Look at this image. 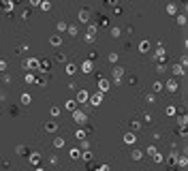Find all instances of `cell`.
I'll use <instances>...</instances> for the list:
<instances>
[{
	"label": "cell",
	"instance_id": "cell-6",
	"mask_svg": "<svg viewBox=\"0 0 188 171\" xmlns=\"http://www.w3.org/2000/svg\"><path fill=\"white\" fill-rule=\"evenodd\" d=\"M39 64H41L39 58H28L26 62H24V68L26 71H39Z\"/></svg>",
	"mask_w": 188,
	"mask_h": 171
},
{
	"label": "cell",
	"instance_id": "cell-51",
	"mask_svg": "<svg viewBox=\"0 0 188 171\" xmlns=\"http://www.w3.org/2000/svg\"><path fill=\"white\" fill-rule=\"evenodd\" d=\"M5 71H7V60L0 58V73H5Z\"/></svg>",
	"mask_w": 188,
	"mask_h": 171
},
{
	"label": "cell",
	"instance_id": "cell-16",
	"mask_svg": "<svg viewBox=\"0 0 188 171\" xmlns=\"http://www.w3.org/2000/svg\"><path fill=\"white\" fill-rule=\"evenodd\" d=\"M28 163L39 167V163H41V154H39V152H30V154H28Z\"/></svg>",
	"mask_w": 188,
	"mask_h": 171
},
{
	"label": "cell",
	"instance_id": "cell-41",
	"mask_svg": "<svg viewBox=\"0 0 188 171\" xmlns=\"http://www.w3.org/2000/svg\"><path fill=\"white\" fill-rule=\"evenodd\" d=\"M83 41H86V43H90V45H92V43H94V41H96V34H90V32H88V34H86V36H83Z\"/></svg>",
	"mask_w": 188,
	"mask_h": 171
},
{
	"label": "cell",
	"instance_id": "cell-38",
	"mask_svg": "<svg viewBox=\"0 0 188 171\" xmlns=\"http://www.w3.org/2000/svg\"><path fill=\"white\" fill-rule=\"evenodd\" d=\"M66 26H68L66 21H58V24H56V28H58V32H66Z\"/></svg>",
	"mask_w": 188,
	"mask_h": 171
},
{
	"label": "cell",
	"instance_id": "cell-30",
	"mask_svg": "<svg viewBox=\"0 0 188 171\" xmlns=\"http://www.w3.org/2000/svg\"><path fill=\"white\" fill-rule=\"evenodd\" d=\"M175 21L180 24V26H186V13H177L175 15Z\"/></svg>",
	"mask_w": 188,
	"mask_h": 171
},
{
	"label": "cell",
	"instance_id": "cell-26",
	"mask_svg": "<svg viewBox=\"0 0 188 171\" xmlns=\"http://www.w3.org/2000/svg\"><path fill=\"white\" fill-rule=\"evenodd\" d=\"M96 26H101V28H107V26H109V17L101 15V17H99V24H96Z\"/></svg>",
	"mask_w": 188,
	"mask_h": 171
},
{
	"label": "cell",
	"instance_id": "cell-48",
	"mask_svg": "<svg viewBox=\"0 0 188 171\" xmlns=\"http://www.w3.org/2000/svg\"><path fill=\"white\" fill-rule=\"evenodd\" d=\"M152 158H154V163H164V156L162 154H154Z\"/></svg>",
	"mask_w": 188,
	"mask_h": 171
},
{
	"label": "cell",
	"instance_id": "cell-61",
	"mask_svg": "<svg viewBox=\"0 0 188 171\" xmlns=\"http://www.w3.org/2000/svg\"><path fill=\"white\" fill-rule=\"evenodd\" d=\"M73 171H79V169H73Z\"/></svg>",
	"mask_w": 188,
	"mask_h": 171
},
{
	"label": "cell",
	"instance_id": "cell-2",
	"mask_svg": "<svg viewBox=\"0 0 188 171\" xmlns=\"http://www.w3.org/2000/svg\"><path fill=\"white\" fill-rule=\"evenodd\" d=\"M96 88H99V92H109V88H111V81L107 79V77H103V75H96Z\"/></svg>",
	"mask_w": 188,
	"mask_h": 171
},
{
	"label": "cell",
	"instance_id": "cell-39",
	"mask_svg": "<svg viewBox=\"0 0 188 171\" xmlns=\"http://www.w3.org/2000/svg\"><path fill=\"white\" fill-rule=\"evenodd\" d=\"M139 128H141V122H139V120H133V122H130V131H137V133H139Z\"/></svg>",
	"mask_w": 188,
	"mask_h": 171
},
{
	"label": "cell",
	"instance_id": "cell-34",
	"mask_svg": "<svg viewBox=\"0 0 188 171\" xmlns=\"http://www.w3.org/2000/svg\"><path fill=\"white\" fill-rule=\"evenodd\" d=\"M186 122H188V116H186V113H180V116H177V124H180V126H186Z\"/></svg>",
	"mask_w": 188,
	"mask_h": 171
},
{
	"label": "cell",
	"instance_id": "cell-49",
	"mask_svg": "<svg viewBox=\"0 0 188 171\" xmlns=\"http://www.w3.org/2000/svg\"><path fill=\"white\" fill-rule=\"evenodd\" d=\"M94 171H111V167H109V165L105 163V165H101L99 169H94Z\"/></svg>",
	"mask_w": 188,
	"mask_h": 171
},
{
	"label": "cell",
	"instance_id": "cell-50",
	"mask_svg": "<svg viewBox=\"0 0 188 171\" xmlns=\"http://www.w3.org/2000/svg\"><path fill=\"white\" fill-rule=\"evenodd\" d=\"M49 165H54V167L58 165V156H56V154H52V156H49Z\"/></svg>",
	"mask_w": 188,
	"mask_h": 171
},
{
	"label": "cell",
	"instance_id": "cell-14",
	"mask_svg": "<svg viewBox=\"0 0 188 171\" xmlns=\"http://www.w3.org/2000/svg\"><path fill=\"white\" fill-rule=\"evenodd\" d=\"M171 73H173V75H177V77H184V75H186V68H184L182 64H173V66H171Z\"/></svg>",
	"mask_w": 188,
	"mask_h": 171
},
{
	"label": "cell",
	"instance_id": "cell-58",
	"mask_svg": "<svg viewBox=\"0 0 188 171\" xmlns=\"http://www.w3.org/2000/svg\"><path fill=\"white\" fill-rule=\"evenodd\" d=\"M41 5V0H30V7H39Z\"/></svg>",
	"mask_w": 188,
	"mask_h": 171
},
{
	"label": "cell",
	"instance_id": "cell-23",
	"mask_svg": "<svg viewBox=\"0 0 188 171\" xmlns=\"http://www.w3.org/2000/svg\"><path fill=\"white\" fill-rule=\"evenodd\" d=\"M19 101H21V105H30V103H32V96H30L28 92H24V94H21V99H19Z\"/></svg>",
	"mask_w": 188,
	"mask_h": 171
},
{
	"label": "cell",
	"instance_id": "cell-18",
	"mask_svg": "<svg viewBox=\"0 0 188 171\" xmlns=\"http://www.w3.org/2000/svg\"><path fill=\"white\" fill-rule=\"evenodd\" d=\"M143 156H146V154H143V152H141L139 148H133V150H130V158H133V160H141V158H143Z\"/></svg>",
	"mask_w": 188,
	"mask_h": 171
},
{
	"label": "cell",
	"instance_id": "cell-31",
	"mask_svg": "<svg viewBox=\"0 0 188 171\" xmlns=\"http://www.w3.org/2000/svg\"><path fill=\"white\" fill-rule=\"evenodd\" d=\"M164 113H167V116H171V118H173V116L177 113V109H175V105H167V107H164Z\"/></svg>",
	"mask_w": 188,
	"mask_h": 171
},
{
	"label": "cell",
	"instance_id": "cell-12",
	"mask_svg": "<svg viewBox=\"0 0 188 171\" xmlns=\"http://www.w3.org/2000/svg\"><path fill=\"white\" fill-rule=\"evenodd\" d=\"M164 58H167V54H164V47H162V45H158V47H156V54H154V60L164 62Z\"/></svg>",
	"mask_w": 188,
	"mask_h": 171
},
{
	"label": "cell",
	"instance_id": "cell-20",
	"mask_svg": "<svg viewBox=\"0 0 188 171\" xmlns=\"http://www.w3.org/2000/svg\"><path fill=\"white\" fill-rule=\"evenodd\" d=\"M49 43H52L54 47H60V45H62V36H60V34H52V36H49Z\"/></svg>",
	"mask_w": 188,
	"mask_h": 171
},
{
	"label": "cell",
	"instance_id": "cell-28",
	"mask_svg": "<svg viewBox=\"0 0 188 171\" xmlns=\"http://www.w3.org/2000/svg\"><path fill=\"white\" fill-rule=\"evenodd\" d=\"M34 79H36V75H34L32 71H28V73H26V77H24V81H26V84H34Z\"/></svg>",
	"mask_w": 188,
	"mask_h": 171
},
{
	"label": "cell",
	"instance_id": "cell-42",
	"mask_svg": "<svg viewBox=\"0 0 188 171\" xmlns=\"http://www.w3.org/2000/svg\"><path fill=\"white\" fill-rule=\"evenodd\" d=\"M160 90H162V84H160V81H154V84H152V92L156 94V92H160Z\"/></svg>",
	"mask_w": 188,
	"mask_h": 171
},
{
	"label": "cell",
	"instance_id": "cell-32",
	"mask_svg": "<svg viewBox=\"0 0 188 171\" xmlns=\"http://www.w3.org/2000/svg\"><path fill=\"white\" fill-rule=\"evenodd\" d=\"M79 158H81V160H86V163H90V160H92V152H90V150H83Z\"/></svg>",
	"mask_w": 188,
	"mask_h": 171
},
{
	"label": "cell",
	"instance_id": "cell-36",
	"mask_svg": "<svg viewBox=\"0 0 188 171\" xmlns=\"http://www.w3.org/2000/svg\"><path fill=\"white\" fill-rule=\"evenodd\" d=\"M43 11H52V2H49V0H41V5H39Z\"/></svg>",
	"mask_w": 188,
	"mask_h": 171
},
{
	"label": "cell",
	"instance_id": "cell-43",
	"mask_svg": "<svg viewBox=\"0 0 188 171\" xmlns=\"http://www.w3.org/2000/svg\"><path fill=\"white\" fill-rule=\"evenodd\" d=\"M60 111H62L60 107H49V113H52V118H58V116H60Z\"/></svg>",
	"mask_w": 188,
	"mask_h": 171
},
{
	"label": "cell",
	"instance_id": "cell-10",
	"mask_svg": "<svg viewBox=\"0 0 188 171\" xmlns=\"http://www.w3.org/2000/svg\"><path fill=\"white\" fill-rule=\"evenodd\" d=\"M90 15H92L90 9H81V11H79V17H77L79 24H90Z\"/></svg>",
	"mask_w": 188,
	"mask_h": 171
},
{
	"label": "cell",
	"instance_id": "cell-53",
	"mask_svg": "<svg viewBox=\"0 0 188 171\" xmlns=\"http://www.w3.org/2000/svg\"><path fill=\"white\" fill-rule=\"evenodd\" d=\"M28 17H30V9H26V11L21 13V19H28Z\"/></svg>",
	"mask_w": 188,
	"mask_h": 171
},
{
	"label": "cell",
	"instance_id": "cell-52",
	"mask_svg": "<svg viewBox=\"0 0 188 171\" xmlns=\"http://www.w3.org/2000/svg\"><path fill=\"white\" fill-rule=\"evenodd\" d=\"M180 64L186 66V64H188V56H182V58H180Z\"/></svg>",
	"mask_w": 188,
	"mask_h": 171
},
{
	"label": "cell",
	"instance_id": "cell-57",
	"mask_svg": "<svg viewBox=\"0 0 188 171\" xmlns=\"http://www.w3.org/2000/svg\"><path fill=\"white\" fill-rule=\"evenodd\" d=\"M143 122H152V116L150 113H143Z\"/></svg>",
	"mask_w": 188,
	"mask_h": 171
},
{
	"label": "cell",
	"instance_id": "cell-13",
	"mask_svg": "<svg viewBox=\"0 0 188 171\" xmlns=\"http://www.w3.org/2000/svg\"><path fill=\"white\" fill-rule=\"evenodd\" d=\"M0 7H2L7 13H11L15 9V0H0Z\"/></svg>",
	"mask_w": 188,
	"mask_h": 171
},
{
	"label": "cell",
	"instance_id": "cell-37",
	"mask_svg": "<svg viewBox=\"0 0 188 171\" xmlns=\"http://www.w3.org/2000/svg\"><path fill=\"white\" fill-rule=\"evenodd\" d=\"M118 58H120V56H118V52H111V54L107 56V60H109L111 64H115V62H118Z\"/></svg>",
	"mask_w": 188,
	"mask_h": 171
},
{
	"label": "cell",
	"instance_id": "cell-1",
	"mask_svg": "<svg viewBox=\"0 0 188 171\" xmlns=\"http://www.w3.org/2000/svg\"><path fill=\"white\" fill-rule=\"evenodd\" d=\"M70 113H73V120L77 122L79 126H86V124H88V113H86L83 109H79V107H77L75 111H70Z\"/></svg>",
	"mask_w": 188,
	"mask_h": 171
},
{
	"label": "cell",
	"instance_id": "cell-9",
	"mask_svg": "<svg viewBox=\"0 0 188 171\" xmlns=\"http://www.w3.org/2000/svg\"><path fill=\"white\" fill-rule=\"evenodd\" d=\"M162 88L169 90V92H177V90H180V84H177L175 79H167V84H162Z\"/></svg>",
	"mask_w": 188,
	"mask_h": 171
},
{
	"label": "cell",
	"instance_id": "cell-8",
	"mask_svg": "<svg viewBox=\"0 0 188 171\" xmlns=\"http://www.w3.org/2000/svg\"><path fill=\"white\" fill-rule=\"evenodd\" d=\"M79 71L83 73V75H88V73H92V71H94V64H92V60H83V62L79 64Z\"/></svg>",
	"mask_w": 188,
	"mask_h": 171
},
{
	"label": "cell",
	"instance_id": "cell-47",
	"mask_svg": "<svg viewBox=\"0 0 188 171\" xmlns=\"http://www.w3.org/2000/svg\"><path fill=\"white\" fill-rule=\"evenodd\" d=\"M17 152H19V156H28V154H26L28 150H26V148H24V145H17Z\"/></svg>",
	"mask_w": 188,
	"mask_h": 171
},
{
	"label": "cell",
	"instance_id": "cell-11",
	"mask_svg": "<svg viewBox=\"0 0 188 171\" xmlns=\"http://www.w3.org/2000/svg\"><path fill=\"white\" fill-rule=\"evenodd\" d=\"M77 71H79V66H77L75 62H66V64H64V73H66V75H75Z\"/></svg>",
	"mask_w": 188,
	"mask_h": 171
},
{
	"label": "cell",
	"instance_id": "cell-17",
	"mask_svg": "<svg viewBox=\"0 0 188 171\" xmlns=\"http://www.w3.org/2000/svg\"><path fill=\"white\" fill-rule=\"evenodd\" d=\"M45 131H47V133H56V131H58V122H56V120H49V122L45 124Z\"/></svg>",
	"mask_w": 188,
	"mask_h": 171
},
{
	"label": "cell",
	"instance_id": "cell-21",
	"mask_svg": "<svg viewBox=\"0 0 188 171\" xmlns=\"http://www.w3.org/2000/svg\"><path fill=\"white\" fill-rule=\"evenodd\" d=\"M150 47H152V45H150V41H141V43H139V52H141V54H148V52H150Z\"/></svg>",
	"mask_w": 188,
	"mask_h": 171
},
{
	"label": "cell",
	"instance_id": "cell-3",
	"mask_svg": "<svg viewBox=\"0 0 188 171\" xmlns=\"http://www.w3.org/2000/svg\"><path fill=\"white\" fill-rule=\"evenodd\" d=\"M111 73H113V81H115V84H120V81H122V77H124V66L115 64V66L111 68Z\"/></svg>",
	"mask_w": 188,
	"mask_h": 171
},
{
	"label": "cell",
	"instance_id": "cell-59",
	"mask_svg": "<svg viewBox=\"0 0 188 171\" xmlns=\"http://www.w3.org/2000/svg\"><path fill=\"white\" fill-rule=\"evenodd\" d=\"M34 171H45V169H43V167H36V169H34Z\"/></svg>",
	"mask_w": 188,
	"mask_h": 171
},
{
	"label": "cell",
	"instance_id": "cell-45",
	"mask_svg": "<svg viewBox=\"0 0 188 171\" xmlns=\"http://www.w3.org/2000/svg\"><path fill=\"white\" fill-rule=\"evenodd\" d=\"M156 71H158V73H164V71H167V64H164V62H158V64H156Z\"/></svg>",
	"mask_w": 188,
	"mask_h": 171
},
{
	"label": "cell",
	"instance_id": "cell-15",
	"mask_svg": "<svg viewBox=\"0 0 188 171\" xmlns=\"http://www.w3.org/2000/svg\"><path fill=\"white\" fill-rule=\"evenodd\" d=\"M164 160H167V165L171 167L169 171H173V167H175V163H177V152H171V154H169L167 158H164Z\"/></svg>",
	"mask_w": 188,
	"mask_h": 171
},
{
	"label": "cell",
	"instance_id": "cell-60",
	"mask_svg": "<svg viewBox=\"0 0 188 171\" xmlns=\"http://www.w3.org/2000/svg\"><path fill=\"white\" fill-rule=\"evenodd\" d=\"M15 2H21V0H15Z\"/></svg>",
	"mask_w": 188,
	"mask_h": 171
},
{
	"label": "cell",
	"instance_id": "cell-4",
	"mask_svg": "<svg viewBox=\"0 0 188 171\" xmlns=\"http://www.w3.org/2000/svg\"><path fill=\"white\" fill-rule=\"evenodd\" d=\"M88 99H90V92L88 90H77V94H75V101H77V105H83V103H88Z\"/></svg>",
	"mask_w": 188,
	"mask_h": 171
},
{
	"label": "cell",
	"instance_id": "cell-22",
	"mask_svg": "<svg viewBox=\"0 0 188 171\" xmlns=\"http://www.w3.org/2000/svg\"><path fill=\"white\" fill-rule=\"evenodd\" d=\"M68 156L73 158V160H77V158L81 156V150H79V148H70V150H68Z\"/></svg>",
	"mask_w": 188,
	"mask_h": 171
},
{
	"label": "cell",
	"instance_id": "cell-25",
	"mask_svg": "<svg viewBox=\"0 0 188 171\" xmlns=\"http://www.w3.org/2000/svg\"><path fill=\"white\" fill-rule=\"evenodd\" d=\"M167 13H169V15H177V5H175V2H169V5H167Z\"/></svg>",
	"mask_w": 188,
	"mask_h": 171
},
{
	"label": "cell",
	"instance_id": "cell-55",
	"mask_svg": "<svg viewBox=\"0 0 188 171\" xmlns=\"http://www.w3.org/2000/svg\"><path fill=\"white\" fill-rule=\"evenodd\" d=\"M105 2H107L109 7H118V0H105Z\"/></svg>",
	"mask_w": 188,
	"mask_h": 171
},
{
	"label": "cell",
	"instance_id": "cell-33",
	"mask_svg": "<svg viewBox=\"0 0 188 171\" xmlns=\"http://www.w3.org/2000/svg\"><path fill=\"white\" fill-rule=\"evenodd\" d=\"M177 167H186L188 165V160H186V156L184 154H177V163H175Z\"/></svg>",
	"mask_w": 188,
	"mask_h": 171
},
{
	"label": "cell",
	"instance_id": "cell-40",
	"mask_svg": "<svg viewBox=\"0 0 188 171\" xmlns=\"http://www.w3.org/2000/svg\"><path fill=\"white\" fill-rule=\"evenodd\" d=\"M79 150L83 152V150H90V143H88V139H81L79 141Z\"/></svg>",
	"mask_w": 188,
	"mask_h": 171
},
{
	"label": "cell",
	"instance_id": "cell-27",
	"mask_svg": "<svg viewBox=\"0 0 188 171\" xmlns=\"http://www.w3.org/2000/svg\"><path fill=\"white\" fill-rule=\"evenodd\" d=\"M111 36H113V39H120V36H122V28H120V26H113V28H111Z\"/></svg>",
	"mask_w": 188,
	"mask_h": 171
},
{
	"label": "cell",
	"instance_id": "cell-35",
	"mask_svg": "<svg viewBox=\"0 0 188 171\" xmlns=\"http://www.w3.org/2000/svg\"><path fill=\"white\" fill-rule=\"evenodd\" d=\"M146 154H148V156H154V154H158V148H156V145L152 143V145H148V150H146Z\"/></svg>",
	"mask_w": 188,
	"mask_h": 171
},
{
	"label": "cell",
	"instance_id": "cell-54",
	"mask_svg": "<svg viewBox=\"0 0 188 171\" xmlns=\"http://www.w3.org/2000/svg\"><path fill=\"white\" fill-rule=\"evenodd\" d=\"M177 133H180L182 137H186V126H180V128H177Z\"/></svg>",
	"mask_w": 188,
	"mask_h": 171
},
{
	"label": "cell",
	"instance_id": "cell-5",
	"mask_svg": "<svg viewBox=\"0 0 188 171\" xmlns=\"http://www.w3.org/2000/svg\"><path fill=\"white\" fill-rule=\"evenodd\" d=\"M90 107H99L103 105V92H96V94H90V99H88Z\"/></svg>",
	"mask_w": 188,
	"mask_h": 171
},
{
	"label": "cell",
	"instance_id": "cell-29",
	"mask_svg": "<svg viewBox=\"0 0 188 171\" xmlns=\"http://www.w3.org/2000/svg\"><path fill=\"white\" fill-rule=\"evenodd\" d=\"M64 143H66V141H64V137H56V139H54V148H58V150H60V148H64Z\"/></svg>",
	"mask_w": 188,
	"mask_h": 171
},
{
	"label": "cell",
	"instance_id": "cell-19",
	"mask_svg": "<svg viewBox=\"0 0 188 171\" xmlns=\"http://www.w3.org/2000/svg\"><path fill=\"white\" fill-rule=\"evenodd\" d=\"M64 109H66V111H75V109H77V101H75V99H68V101L64 103Z\"/></svg>",
	"mask_w": 188,
	"mask_h": 171
},
{
	"label": "cell",
	"instance_id": "cell-24",
	"mask_svg": "<svg viewBox=\"0 0 188 171\" xmlns=\"http://www.w3.org/2000/svg\"><path fill=\"white\" fill-rule=\"evenodd\" d=\"M66 32H68V36H77L79 32H77V26H73V24H68L66 26Z\"/></svg>",
	"mask_w": 188,
	"mask_h": 171
},
{
	"label": "cell",
	"instance_id": "cell-46",
	"mask_svg": "<svg viewBox=\"0 0 188 171\" xmlns=\"http://www.w3.org/2000/svg\"><path fill=\"white\" fill-rule=\"evenodd\" d=\"M96 30H99L96 24H90V26H88V32H90V34H96Z\"/></svg>",
	"mask_w": 188,
	"mask_h": 171
},
{
	"label": "cell",
	"instance_id": "cell-44",
	"mask_svg": "<svg viewBox=\"0 0 188 171\" xmlns=\"http://www.w3.org/2000/svg\"><path fill=\"white\" fill-rule=\"evenodd\" d=\"M75 137H77L79 141H81V139H86V131H83V128H77V131H75Z\"/></svg>",
	"mask_w": 188,
	"mask_h": 171
},
{
	"label": "cell",
	"instance_id": "cell-7",
	"mask_svg": "<svg viewBox=\"0 0 188 171\" xmlns=\"http://www.w3.org/2000/svg\"><path fill=\"white\" fill-rule=\"evenodd\" d=\"M122 141H124L126 145H135V143H137V135H135V131H128V133H124Z\"/></svg>",
	"mask_w": 188,
	"mask_h": 171
},
{
	"label": "cell",
	"instance_id": "cell-56",
	"mask_svg": "<svg viewBox=\"0 0 188 171\" xmlns=\"http://www.w3.org/2000/svg\"><path fill=\"white\" fill-rule=\"evenodd\" d=\"M56 60L58 62H64V54H56Z\"/></svg>",
	"mask_w": 188,
	"mask_h": 171
}]
</instances>
